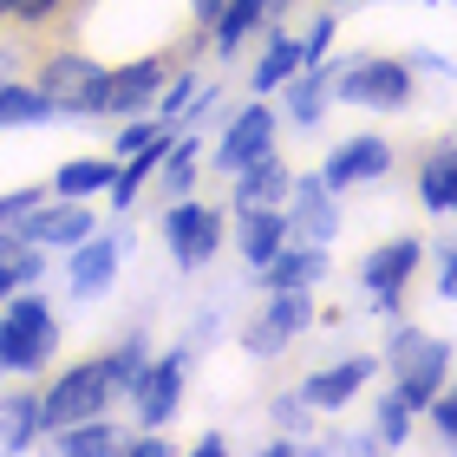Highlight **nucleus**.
I'll list each match as a JSON object with an SVG mask.
<instances>
[{
	"label": "nucleus",
	"instance_id": "c9c22d12",
	"mask_svg": "<svg viewBox=\"0 0 457 457\" xmlns=\"http://www.w3.org/2000/svg\"><path fill=\"white\" fill-rule=\"evenodd\" d=\"M53 7H59V0H7V13H27V20L33 13H53Z\"/></svg>",
	"mask_w": 457,
	"mask_h": 457
},
{
	"label": "nucleus",
	"instance_id": "2eb2a0df",
	"mask_svg": "<svg viewBox=\"0 0 457 457\" xmlns=\"http://www.w3.org/2000/svg\"><path fill=\"white\" fill-rule=\"evenodd\" d=\"M163 86L157 59H137V66H118L105 72V98H98V112H137V98H151Z\"/></svg>",
	"mask_w": 457,
	"mask_h": 457
},
{
	"label": "nucleus",
	"instance_id": "412c9836",
	"mask_svg": "<svg viewBox=\"0 0 457 457\" xmlns=\"http://www.w3.org/2000/svg\"><path fill=\"white\" fill-rule=\"evenodd\" d=\"M268 13H281V0H222V13H216V46L236 53L242 33L255 27V20H268Z\"/></svg>",
	"mask_w": 457,
	"mask_h": 457
},
{
	"label": "nucleus",
	"instance_id": "a878e982",
	"mask_svg": "<svg viewBox=\"0 0 457 457\" xmlns=\"http://www.w3.org/2000/svg\"><path fill=\"white\" fill-rule=\"evenodd\" d=\"M27 118H53V98L27 92V86H7L0 92V124H27Z\"/></svg>",
	"mask_w": 457,
	"mask_h": 457
},
{
	"label": "nucleus",
	"instance_id": "ddd939ff",
	"mask_svg": "<svg viewBox=\"0 0 457 457\" xmlns=\"http://www.w3.org/2000/svg\"><path fill=\"white\" fill-rule=\"evenodd\" d=\"M86 236H92L86 203H72V210H33L27 216V242L33 248H79Z\"/></svg>",
	"mask_w": 457,
	"mask_h": 457
},
{
	"label": "nucleus",
	"instance_id": "1a4fd4ad",
	"mask_svg": "<svg viewBox=\"0 0 457 457\" xmlns=\"http://www.w3.org/2000/svg\"><path fill=\"white\" fill-rule=\"evenodd\" d=\"M386 163H392V144H386V137H346L340 151L327 157V170H320V183H327V190H346V183L386 177Z\"/></svg>",
	"mask_w": 457,
	"mask_h": 457
},
{
	"label": "nucleus",
	"instance_id": "393cba45",
	"mask_svg": "<svg viewBox=\"0 0 457 457\" xmlns=\"http://www.w3.org/2000/svg\"><path fill=\"white\" fill-rule=\"evenodd\" d=\"M295 72H301V46H295V39H275V46H268V59L255 66V86L275 92L281 79H295Z\"/></svg>",
	"mask_w": 457,
	"mask_h": 457
},
{
	"label": "nucleus",
	"instance_id": "5701e85b",
	"mask_svg": "<svg viewBox=\"0 0 457 457\" xmlns=\"http://www.w3.org/2000/svg\"><path fill=\"white\" fill-rule=\"evenodd\" d=\"M39 281V255H33V242L20 236V242H0V295H13V287H27Z\"/></svg>",
	"mask_w": 457,
	"mask_h": 457
},
{
	"label": "nucleus",
	"instance_id": "a211bd4d",
	"mask_svg": "<svg viewBox=\"0 0 457 457\" xmlns=\"http://www.w3.org/2000/svg\"><path fill=\"white\" fill-rule=\"evenodd\" d=\"M419 196L425 210H457V144H438L419 170Z\"/></svg>",
	"mask_w": 457,
	"mask_h": 457
},
{
	"label": "nucleus",
	"instance_id": "7c9ffc66",
	"mask_svg": "<svg viewBox=\"0 0 457 457\" xmlns=\"http://www.w3.org/2000/svg\"><path fill=\"white\" fill-rule=\"evenodd\" d=\"M39 203H46V196H39V190H13V196H0V228H13V222H27V216L39 210Z\"/></svg>",
	"mask_w": 457,
	"mask_h": 457
},
{
	"label": "nucleus",
	"instance_id": "c756f323",
	"mask_svg": "<svg viewBox=\"0 0 457 457\" xmlns=\"http://www.w3.org/2000/svg\"><path fill=\"white\" fill-rule=\"evenodd\" d=\"M405 425H411V399L392 392V399L379 405V431H386V438H405Z\"/></svg>",
	"mask_w": 457,
	"mask_h": 457
},
{
	"label": "nucleus",
	"instance_id": "f3484780",
	"mask_svg": "<svg viewBox=\"0 0 457 457\" xmlns=\"http://www.w3.org/2000/svg\"><path fill=\"white\" fill-rule=\"evenodd\" d=\"M236 216H242V255L255 268H268L287 242V216H275V210H236Z\"/></svg>",
	"mask_w": 457,
	"mask_h": 457
},
{
	"label": "nucleus",
	"instance_id": "72a5a7b5",
	"mask_svg": "<svg viewBox=\"0 0 457 457\" xmlns=\"http://www.w3.org/2000/svg\"><path fill=\"white\" fill-rule=\"evenodd\" d=\"M431 419H438L445 438H457V399H431Z\"/></svg>",
	"mask_w": 457,
	"mask_h": 457
},
{
	"label": "nucleus",
	"instance_id": "c85d7f7f",
	"mask_svg": "<svg viewBox=\"0 0 457 457\" xmlns=\"http://www.w3.org/2000/svg\"><path fill=\"white\" fill-rule=\"evenodd\" d=\"M287 112H295V124H314V118H320V79H295Z\"/></svg>",
	"mask_w": 457,
	"mask_h": 457
},
{
	"label": "nucleus",
	"instance_id": "dca6fc26",
	"mask_svg": "<svg viewBox=\"0 0 457 457\" xmlns=\"http://www.w3.org/2000/svg\"><path fill=\"white\" fill-rule=\"evenodd\" d=\"M372 379V360H346V366H327V372H314V379L301 386V399L307 405H346L353 392H360Z\"/></svg>",
	"mask_w": 457,
	"mask_h": 457
},
{
	"label": "nucleus",
	"instance_id": "bb28decb",
	"mask_svg": "<svg viewBox=\"0 0 457 457\" xmlns=\"http://www.w3.org/2000/svg\"><path fill=\"white\" fill-rule=\"evenodd\" d=\"M33 431H39V405L33 399L0 405V445H33Z\"/></svg>",
	"mask_w": 457,
	"mask_h": 457
},
{
	"label": "nucleus",
	"instance_id": "20e7f679",
	"mask_svg": "<svg viewBox=\"0 0 457 457\" xmlns=\"http://www.w3.org/2000/svg\"><path fill=\"white\" fill-rule=\"evenodd\" d=\"M334 92L346 98V105H372V112H399L411 98V72L399 66V59H360V66H346L334 79Z\"/></svg>",
	"mask_w": 457,
	"mask_h": 457
},
{
	"label": "nucleus",
	"instance_id": "e433bc0d",
	"mask_svg": "<svg viewBox=\"0 0 457 457\" xmlns=\"http://www.w3.org/2000/svg\"><path fill=\"white\" fill-rule=\"evenodd\" d=\"M0 13H7V0H0Z\"/></svg>",
	"mask_w": 457,
	"mask_h": 457
},
{
	"label": "nucleus",
	"instance_id": "9b49d317",
	"mask_svg": "<svg viewBox=\"0 0 457 457\" xmlns=\"http://www.w3.org/2000/svg\"><path fill=\"white\" fill-rule=\"evenodd\" d=\"M183 360L190 353H170V360H157V366H144V379H137V419H151V425H163L177 411V392H183Z\"/></svg>",
	"mask_w": 457,
	"mask_h": 457
},
{
	"label": "nucleus",
	"instance_id": "f8f14e48",
	"mask_svg": "<svg viewBox=\"0 0 457 457\" xmlns=\"http://www.w3.org/2000/svg\"><path fill=\"white\" fill-rule=\"evenodd\" d=\"M287 196H295V210H287V228H307V242H327V236L340 228L334 203H327L334 190H327L320 177H295V190H287Z\"/></svg>",
	"mask_w": 457,
	"mask_h": 457
},
{
	"label": "nucleus",
	"instance_id": "423d86ee",
	"mask_svg": "<svg viewBox=\"0 0 457 457\" xmlns=\"http://www.w3.org/2000/svg\"><path fill=\"white\" fill-rule=\"evenodd\" d=\"M39 92L53 98V112H98V98H105V72H98L92 59H53Z\"/></svg>",
	"mask_w": 457,
	"mask_h": 457
},
{
	"label": "nucleus",
	"instance_id": "6ab92c4d",
	"mask_svg": "<svg viewBox=\"0 0 457 457\" xmlns=\"http://www.w3.org/2000/svg\"><path fill=\"white\" fill-rule=\"evenodd\" d=\"M242 177V190H236V210H275V203L287 196V170L275 157H262V163H248V170H236Z\"/></svg>",
	"mask_w": 457,
	"mask_h": 457
},
{
	"label": "nucleus",
	"instance_id": "39448f33",
	"mask_svg": "<svg viewBox=\"0 0 457 457\" xmlns=\"http://www.w3.org/2000/svg\"><path fill=\"white\" fill-rule=\"evenodd\" d=\"M307 314H314V301H307V287H275V301H268V314L248 327V353H281L287 340L307 327Z\"/></svg>",
	"mask_w": 457,
	"mask_h": 457
},
{
	"label": "nucleus",
	"instance_id": "473e14b6",
	"mask_svg": "<svg viewBox=\"0 0 457 457\" xmlns=\"http://www.w3.org/2000/svg\"><path fill=\"white\" fill-rule=\"evenodd\" d=\"M190 105H203V86H196V79H177V86H170V98H163V112H190Z\"/></svg>",
	"mask_w": 457,
	"mask_h": 457
},
{
	"label": "nucleus",
	"instance_id": "4468645a",
	"mask_svg": "<svg viewBox=\"0 0 457 457\" xmlns=\"http://www.w3.org/2000/svg\"><path fill=\"white\" fill-rule=\"evenodd\" d=\"M112 275H118V242L86 236V242H79V255H72V275H66L72 295H105Z\"/></svg>",
	"mask_w": 457,
	"mask_h": 457
},
{
	"label": "nucleus",
	"instance_id": "f257e3e1",
	"mask_svg": "<svg viewBox=\"0 0 457 457\" xmlns=\"http://www.w3.org/2000/svg\"><path fill=\"white\" fill-rule=\"evenodd\" d=\"M46 353H53V314H46V301H39V295H20L7 307V320H0V366L33 372Z\"/></svg>",
	"mask_w": 457,
	"mask_h": 457
},
{
	"label": "nucleus",
	"instance_id": "4be33fe9",
	"mask_svg": "<svg viewBox=\"0 0 457 457\" xmlns=\"http://www.w3.org/2000/svg\"><path fill=\"white\" fill-rule=\"evenodd\" d=\"M59 451H66V457H105V451H124V438L112 425L79 419V425H59Z\"/></svg>",
	"mask_w": 457,
	"mask_h": 457
},
{
	"label": "nucleus",
	"instance_id": "f03ea898",
	"mask_svg": "<svg viewBox=\"0 0 457 457\" xmlns=\"http://www.w3.org/2000/svg\"><path fill=\"white\" fill-rule=\"evenodd\" d=\"M105 399H112V372H105V360H92V366H79V372H66L46 399H39V425H79V419H92V411H105Z\"/></svg>",
	"mask_w": 457,
	"mask_h": 457
},
{
	"label": "nucleus",
	"instance_id": "cd10ccee",
	"mask_svg": "<svg viewBox=\"0 0 457 457\" xmlns=\"http://www.w3.org/2000/svg\"><path fill=\"white\" fill-rule=\"evenodd\" d=\"M105 372H112V392H137V379H144V340H124L105 360Z\"/></svg>",
	"mask_w": 457,
	"mask_h": 457
},
{
	"label": "nucleus",
	"instance_id": "b1692460",
	"mask_svg": "<svg viewBox=\"0 0 457 457\" xmlns=\"http://www.w3.org/2000/svg\"><path fill=\"white\" fill-rule=\"evenodd\" d=\"M112 163L105 157H79V163H66V170H59V190L66 196H92V190H112Z\"/></svg>",
	"mask_w": 457,
	"mask_h": 457
},
{
	"label": "nucleus",
	"instance_id": "aec40b11",
	"mask_svg": "<svg viewBox=\"0 0 457 457\" xmlns=\"http://www.w3.org/2000/svg\"><path fill=\"white\" fill-rule=\"evenodd\" d=\"M268 287H307V281H320L327 275V255H320V242H307V248H287L281 242V255L262 268Z\"/></svg>",
	"mask_w": 457,
	"mask_h": 457
},
{
	"label": "nucleus",
	"instance_id": "7ed1b4c3",
	"mask_svg": "<svg viewBox=\"0 0 457 457\" xmlns=\"http://www.w3.org/2000/svg\"><path fill=\"white\" fill-rule=\"evenodd\" d=\"M445 366H451V346L445 340H431V334H399V340H392V372H399V392L411 405L438 399Z\"/></svg>",
	"mask_w": 457,
	"mask_h": 457
},
{
	"label": "nucleus",
	"instance_id": "2f4dec72",
	"mask_svg": "<svg viewBox=\"0 0 457 457\" xmlns=\"http://www.w3.org/2000/svg\"><path fill=\"white\" fill-rule=\"evenodd\" d=\"M196 144H170V183H177V190H190V177H196Z\"/></svg>",
	"mask_w": 457,
	"mask_h": 457
},
{
	"label": "nucleus",
	"instance_id": "f704fd0d",
	"mask_svg": "<svg viewBox=\"0 0 457 457\" xmlns=\"http://www.w3.org/2000/svg\"><path fill=\"white\" fill-rule=\"evenodd\" d=\"M438 295L457 301V248H445V275H438Z\"/></svg>",
	"mask_w": 457,
	"mask_h": 457
},
{
	"label": "nucleus",
	"instance_id": "9d476101",
	"mask_svg": "<svg viewBox=\"0 0 457 457\" xmlns=\"http://www.w3.org/2000/svg\"><path fill=\"white\" fill-rule=\"evenodd\" d=\"M262 157H275V118L262 105H248L222 137V170H248V163H262Z\"/></svg>",
	"mask_w": 457,
	"mask_h": 457
},
{
	"label": "nucleus",
	"instance_id": "0eeeda50",
	"mask_svg": "<svg viewBox=\"0 0 457 457\" xmlns=\"http://www.w3.org/2000/svg\"><path fill=\"white\" fill-rule=\"evenodd\" d=\"M163 236H170V248H177L183 268H203V262L216 255V242H222V222L203 210V203H177L170 222H163Z\"/></svg>",
	"mask_w": 457,
	"mask_h": 457
},
{
	"label": "nucleus",
	"instance_id": "6e6552de",
	"mask_svg": "<svg viewBox=\"0 0 457 457\" xmlns=\"http://www.w3.org/2000/svg\"><path fill=\"white\" fill-rule=\"evenodd\" d=\"M411 268H419V242L399 236V242H386L379 255H366L360 281H366V295L379 301V307H399V287L411 281Z\"/></svg>",
	"mask_w": 457,
	"mask_h": 457
}]
</instances>
